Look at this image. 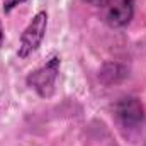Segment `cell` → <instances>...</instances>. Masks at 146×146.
I'll return each mask as SVG.
<instances>
[{"mask_svg":"<svg viewBox=\"0 0 146 146\" xmlns=\"http://www.w3.org/2000/svg\"><path fill=\"white\" fill-rule=\"evenodd\" d=\"M60 66H61L60 56H53L42 66H39L37 70L27 75L26 78L27 87L34 90L41 99H51L54 94V85H56L58 73H60Z\"/></svg>","mask_w":146,"mask_h":146,"instance_id":"cell-1","label":"cell"},{"mask_svg":"<svg viewBox=\"0 0 146 146\" xmlns=\"http://www.w3.org/2000/svg\"><path fill=\"white\" fill-rule=\"evenodd\" d=\"M46 29H48V14L44 10L37 12L33 17V21L29 22V26L24 29L21 42H19V49H17V56L21 60L31 56L33 53H36L42 42V39L46 36Z\"/></svg>","mask_w":146,"mask_h":146,"instance_id":"cell-2","label":"cell"},{"mask_svg":"<svg viewBox=\"0 0 146 146\" xmlns=\"http://www.w3.org/2000/svg\"><path fill=\"white\" fill-rule=\"evenodd\" d=\"M99 9L109 27H124L134 15V0H100Z\"/></svg>","mask_w":146,"mask_h":146,"instance_id":"cell-3","label":"cell"},{"mask_svg":"<svg viewBox=\"0 0 146 146\" xmlns=\"http://www.w3.org/2000/svg\"><path fill=\"white\" fill-rule=\"evenodd\" d=\"M115 117L126 129H136L143 124L145 110L136 97H124L115 106Z\"/></svg>","mask_w":146,"mask_h":146,"instance_id":"cell-4","label":"cell"},{"mask_svg":"<svg viewBox=\"0 0 146 146\" xmlns=\"http://www.w3.org/2000/svg\"><path fill=\"white\" fill-rule=\"evenodd\" d=\"M22 2H26V0H3V12L5 14H9L12 9H15L19 3H22Z\"/></svg>","mask_w":146,"mask_h":146,"instance_id":"cell-5","label":"cell"},{"mask_svg":"<svg viewBox=\"0 0 146 146\" xmlns=\"http://www.w3.org/2000/svg\"><path fill=\"white\" fill-rule=\"evenodd\" d=\"M83 2H87V3H92V5H97V7H99V3H100V0H83Z\"/></svg>","mask_w":146,"mask_h":146,"instance_id":"cell-6","label":"cell"},{"mask_svg":"<svg viewBox=\"0 0 146 146\" xmlns=\"http://www.w3.org/2000/svg\"><path fill=\"white\" fill-rule=\"evenodd\" d=\"M2 39H3V33H2V26H0V46H2Z\"/></svg>","mask_w":146,"mask_h":146,"instance_id":"cell-7","label":"cell"}]
</instances>
